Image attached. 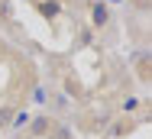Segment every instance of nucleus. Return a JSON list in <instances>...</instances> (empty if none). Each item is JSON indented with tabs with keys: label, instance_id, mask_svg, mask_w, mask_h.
Returning a JSON list of instances; mask_svg holds the SVG:
<instances>
[{
	"label": "nucleus",
	"instance_id": "obj_1",
	"mask_svg": "<svg viewBox=\"0 0 152 139\" xmlns=\"http://www.w3.org/2000/svg\"><path fill=\"white\" fill-rule=\"evenodd\" d=\"M91 23H94V29H104L107 23H110V10H107V3H94V7H91Z\"/></svg>",
	"mask_w": 152,
	"mask_h": 139
},
{
	"label": "nucleus",
	"instance_id": "obj_2",
	"mask_svg": "<svg viewBox=\"0 0 152 139\" xmlns=\"http://www.w3.org/2000/svg\"><path fill=\"white\" fill-rule=\"evenodd\" d=\"M133 126H136L133 120H117V126H113V133H110V136H113V139H120V136H129V133H133Z\"/></svg>",
	"mask_w": 152,
	"mask_h": 139
},
{
	"label": "nucleus",
	"instance_id": "obj_3",
	"mask_svg": "<svg viewBox=\"0 0 152 139\" xmlns=\"http://www.w3.org/2000/svg\"><path fill=\"white\" fill-rule=\"evenodd\" d=\"M29 120H32V116L26 110H16L13 116H10V126H13V129H23V126H29Z\"/></svg>",
	"mask_w": 152,
	"mask_h": 139
},
{
	"label": "nucleus",
	"instance_id": "obj_4",
	"mask_svg": "<svg viewBox=\"0 0 152 139\" xmlns=\"http://www.w3.org/2000/svg\"><path fill=\"white\" fill-rule=\"evenodd\" d=\"M49 129V116H36V120H29V133L32 136H42Z\"/></svg>",
	"mask_w": 152,
	"mask_h": 139
},
{
	"label": "nucleus",
	"instance_id": "obj_5",
	"mask_svg": "<svg viewBox=\"0 0 152 139\" xmlns=\"http://www.w3.org/2000/svg\"><path fill=\"white\" fill-rule=\"evenodd\" d=\"M42 16H45V20H55V16H58V3H55V0L42 3Z\"/></svg>",
	"mask_w": 152,
	"mask_h": 139
},
{
	"label": "nucleus",
	"instance_id": "obj_6",
	"mask_svg": "<svg viewBox=\"0 0 152 139\" xmlns=\"http://www.w3.org/2000/svg\"><path fill=\"white\" fill-rule=\"evenodd\" d=\"M10 116H13L10 107H0V126H7V123H10Z\"/></svg>",
	"mask_w": 152,
	"mask_h": 139
},
{
	"label": "nucleus",
	"instance_id": "obj_7",
	"mask_svg": "<svg viewBox=\"0 0 152 139\" xmlns=\"http://www.w3.org/2000/svg\"><path fill=\"white\" fill-rule=\"evenodd\" d=\"M136 104H139L136 97H126V100H123V110H126V113H129V110H136Z\"/></svg>",
	"mask_w": 152,
	"mask_h": 139
}]
</instances>
